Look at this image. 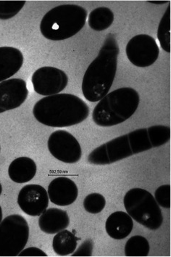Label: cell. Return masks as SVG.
<instances>
[{
  "label": "cell",
  "instance_id": "cell-1",
  "mask_svg": "<svg viewBox=\"0 0 171 257\" xmlns=\"http://www.w3.org/2000/svg\"><path fill=\"white\" fill-rule=\"evenodd\" d=\"M170 140V126L159 124L137 128L96 148L88 156L87 162L92 165H109L161 147Z\"/></svg>",
  "mask_w": 171,
  "mask_h": 257
},
{
  "label": "cell",
  "instance_id": "cell-2",
  "mask_svg": "<svg viewBox=\"0 0 171 257\" xmlns=\"http://www.w3.org/2000/svg\"><path fill=\"white\" fill-rule=\"evenodd\" d=\"M119 54L116 34H107L98 55L83 77L81 90L88 101L98 102L108 94L116 75Z\"/></svg>",
  "mask_w": 171,
  "mask_h": 257
},
{
  "label": "cell",
  "instance_id": "cell-3",
  "mask_svg": "<svg viewBox=\"0 0 171 257\" xmlns=\"http://www.w3.org/2000/svg\"><path fill=\"white\" fill-rule=\"evenodd\" d=\"M90 113L89 105L72 94L47 96L36 102L33 114L42 124L50 127L74 126L85 121Z\"/></svg>",
  "mask_w": 171,
  "mask_h": 257
},
{
  "label": "cell",
  "instance_id": "cell-4",
  "mask_svg": "<svg viewBox=\"0 0 171 257\" xmlns=\"http://www.w3.org/2000/svg\"><path fill=\"white\" fill-rule=\"evenodd\" d=\"M140 95L131 87H122L107 94L93 110L92 120L97 126L110 127L123 123L134 114Z\"/></svg>",
  "mask_w": 171,
  "mask_h": 257
},
{
  "label": "cell",
  "instance_id": "cell-5",
  "mask_svg": "<svg viewBox=\"0 0 171 257\" xmlns=\"http://www.w3.org/2000/svg\"><path fill=\"white\" fill-rule=\"evenodd\" d=\"M87 11L79 5L66 4L49 11L42 18L40 32L51 41L68 40L79 33L85 26Z\"/></svg>",
  "mask_w": 171,
  "mask_h": 257
},
{
  "label": "cell",
  "instance_id": "cell-6",
  "mask_svg": "<svg viewBox=\"0 0 171 257\" xmlns=\"http://www.w3.org/2000/svg\"><path fill=\"white\" fill-rule=\"evenodd\" d=\"M123 204L127 214L150 230H157L163 223L162 210L154 197L142 188H132L125 193Z\"/></svg>",
  "mask_w": 171,
  "mask_h": 257
},
{
  "label": "cell",
  "instance_id": "cell-7",
  "mask_svg": "<svg viewBox=\"0 0 171 257\" xmlns=\"http://www.w3.org/2000/svg\"><path fill=\"white\" fill-rule=\"evenodd\" d=\"M29 225L20 214H12L0 223V256L15 257L25 248L29 238Z\"/></svg>",
  "mask_w": 171,
  "mask_h": 257
},
{
  "label": "cell",
  "instance_id": "cell-8",
  "mask_svg": "<svg viewBox=\"0 0 171 257\" xmlns=\"http://www.w3.org/2000/svg\"><path fill=\"white\" fill-rule=\"evenodd\" d=\"M128 61L139 68L154 64L159 55V49L154 38L148 34H138L128 41L125 48Z\"/></svg>",
  "mask_w": 171,
  "mask_h": 257
},
{
  "label": "cell",
  "instance_id": "cell-9",
  "mask_svg": "<svg viewBox=\"0 0 171 257\" xmlns=\"http://www.w3.org/2000/svg\"><path fill=\"white\" fill-rule=\"evenodd\" d=\"M47 147L54 158L65 164H76L82 157L81 145L66 130H57L49 137Z\"/></svg>",
  "mask_w": 171,
  "mask_h": 257
},
{
  "label": "cell",
  "instance_id": "cell-10",
  "mask_svg": "<svg viewBox=\"0 0 171 257\" xmlns=\"http://www.w3.org/2000/svg\"><path fill=\"white\" fill-rule=\"evenodd\" d=\"M68 75L60 68L44 66L34 71L32 77L34 91L40 95L60 94L68 85Z\"/></svg>",
  "mask_w": 171,
  "mask_h": 257
},
{
  "label": "cell",
  "instance_id": "cell-11",
  "mask_svg": "<svg viewBox=\"0 0 171 257\" xmlns=\"http://www.w3.org/2000/svg\"><path fill=\"white\" fill-rule=\"evenodd\" d=\"M46 189L40 185H27L19 192L18 204L26 214L32 217L40 216L49 206Z\"/></svg>",
  "mask_w": 171,
  "mask_h": 257
},
{
  "label": "cell",
  "instance_id": "cell-12",
  "mask_svg": "<svg viewBox=\"0 0 171 257\" xmlns=\"http://www.w3.org/2000/svg\"><path fill=\"white\" fill-rule=\"evenodd\" d=\"M29 96L27 83L22 79H10L0 83V113L19 108Z\"/></svg>",
  "mask_w": 171,
  "mask_h": 257
},
{
  "label": "cell",
  "instance_id": "cell-13",
  "mask_svg": "<svg viewBox=\"0 0 171 257\" xmlns=\"http://www.w3.org/2000/svg\"><path fill=\"white\" fill-rule=\"evenodd\" d=\"M49 199L57 206H67L73 204L79 196L77 185L71 179L58 177L52 180L48 186Z\"/></svg>",
  "mask_w": 171,
  "mask_h": 257
},
{
  "label": "cell",
  "instance_id": "cell-14",
  "mask_svg": "<svg viewBox=\"0 0 171 257\" xmlns=\"http://www.w3.org/2000/svg\"><path fill=\"white\" fill-rule=\"evenodd\" d=\"M24 63L22 52L14 47H0V83L17 74Z\"/></svg>",
  "mask_w": 171,
  "mask_h": 257
},
{
  "label": "cell",
  "instance_id": "cell-15",
  "mask_svg": "<svg viewBox=\"0 0 171 257\" xmlns=\"http://www.w3.org/2000/svg\"><path fill=\"white\" fill-rule=\"evenodd\" d=\"M69 224L70 217L68 213L58 208H50L45 210L39 218L40 230L50 235L66 230Z\"/></svg>",
  "mask_w": 171,
  "mask_h": 257
},
{
  "label": "cell",
  "instance_id": "cell-16",
  "mask_svg": "<svg viewBox=\"0 0 171 257\" xmlns=\"http://www.w3.org/2000/svg\"><path fill=\"white\" fill-rule=\"evenodd\" d=\"M133 228V219L124 211H115L106 220V232L115 240L125 239L131 234Z\"/></svg>",
  "mask_w": 171,
  "mask_h": 257
},
{
  "label": "cell",
  "instance_id": "cell-17",
  "mask_svg": "<svg viewBox=\"0 0 171 257\" xmlns=\"http://www.w3.org/2000/svg\"><path fill=\"white\" fill-rule=\"evenodd\" d=\"M37 164L29 157L14 159L8 168V175L13 182L22 184L31 181L37 175Z\"/></svg>",
  "mask_w": 171,
  "mask_h": 257
},
{
  "label": "cell",
  "instance_id": "cell-18",
  "mask_svg": "<svg viewBox=\"0 0 171 257\" xmlns=\"http://www.w3.org/2000/svg\"><path fill=\"white\" fill-rule=\"evenodd\" d=\"M78 238L68 230H63L56 233L53 240L54 252L58 256L71 255L77 248Z\"/></svg>",
  "mask_w": 171,
  "mask_h": 257
},
{
  "label": "cell",
  "instance_id": "cell-19",
  "mask_svg": "<svg viewBox=\"0 0 171 257\" xmlns=\"http://www.w3.org/2000/svg\"><path fill=\"white\" fill-rule=\"evenodd\" d=\"M114 19L115 16L112 10L107 7H99L89 14L88 24L95 32H103L111 27Z\"/></svg>",
  "mask_w": 171,
  "mask_h": 257
},
{
  "label": "cell",
  "instance_id": "cell-20",
  "mask_svg": "<svg viewBox=\"0 0 171 257\" xmlns=\"http://www.w3.org/2000/svg\"><path fill=\"white\" fill-rule=\"evenodd\" d=\"M150 250L149 242L146 237L134 235L128 239L125 245V256H147Z\"/></svg>",
  "mask_w": 171,
  "mask_h": 257
},
{
  "label": "cell",
  "instance_id": "cell-21",
  "mask_svg": "<svg viewBox=\"0 0 171 257\" xmlns=\"http://www.w3.org/2000/svg\"><path fill=\"white\" fill-rule=\"evenodd\" d=\"M157 39L161 48L166 53H170V5L159 21L157 28Z\"/></svg>",
  "mask_w": 171,
  "mask_h": 257
},
{
  "label": "cell",
  "instance_id": "cell-22",
  "mask_svg": "<svg viewBox=\"0 0 171 257\" xmlns=\"http://www.w3.org/2000/svg\"><path fill=\"white\" fill-rule=\"evenodd\" d=\"M106 200L105 197L99 193H92L84 198L83 206L88 213L97 214L105 209Z\"/></svg>",
  "mask_w": 171,
  "mask_h": 257
},
{
  "label": "cell",
  "instance_id": "cell-23",
  "mask_svg": "<svg viewBox=\"0 0 171 257\" xmlns=\"http://www.w3.org/2000/svg\"><path fill=\"white\" fill-rule=\"evenodd\" d=\"M26 1H0V20L13 19L24 8Z\"/></svg>",
  "mask_w": 171,
  "mask_h": 257
},
{
  "label": "cell",
  "instance_id": "cell-24",
  "mask_svg": "<svg viewBox=\"0 0 171 257\" xmlns=\"http://www.w3.org/2000/svg\"><path fill=\"white\" fill-rule=\"evenodd\" d=\"M154 198L159 206L164 209H170V185H163L157 188Z\"/></svg>",
  "mask_w": 171,
  "mask_h": 257
},
{
  "label": "cell",
  "instance_id": "cell-25",
  "mask_svg": "<svg viewBox=\"0 0 171 257\" xmlns=\"http://www.w3.org/2000/svg\"><path fill=\"white\" fill-rule=\"evenodd\" d=\"M94 249V242L92 239H86L71 254V256H92Z\"/></svg>",
  "mask_w": 171,
  "mask_h": 257
},
{
  "label": "cell",
  "instance_id": "cell-26",
  "mask_svg": "<svg viewBox=\"0 0 171 257\" xmlns=\"http://www.w3.org/2000/svg\"><path fill=\"white\" fill-rule=\"evenodd\" d=\"M18 256H48L44 250L37 247H29L24 249Z\"/></svg>",
  "mask_w": 171,
  "mask_h": 257
},
{
  "label": "cell",
  "instance_id": "cell-27",
  "mask_svg": "<svg viewBox=\"0 0 171 257\" xmlns=\"http://www.w3.org/2000/svg\"><path fill=\"white\" fill-rule=\"evenodd\" d=\"M147 3L154 5H164L170 3V1H147Z\"/></svg>",
  "mask_w": 171,
  "mask_h": 257
},
{
  "label": "cell",
  "instance_id": "cell-28",
  "mask_svg": "<svg viewBox=\"0 0 171 257\" xmlns=\"http://www.w3.org/2000/svg\"><path fill=\"white\" fill-rule=\"evenodd\" d=\"M3 209H2L1 206H0V223H1L2 221H3Z\"/></svg>",
  "mask_w": 171,
  "mask_h": 257
},
{
  "label": "cell",
  "instance_id": "cell-29",
  "mask_svg": "<svg viewBox=\"0 0 171 257\" xmlns=\"http://www.w3.org/2000/svg\"><path fill=\"white\" fill-rule=\"evenodd\" d=\"M2 193H3V186H2L1 183H0V196H1Z\"/></svg>",
  "mask_w": 171,
  "mask_h": 257
},
{
  "label": "cell",
  "instance_id": "cell-30",
  "mask_svg": "<svg viewBox=\"0 0 171 257\" xmlns=\"http://www.w3.org/2000/svg\"><path fill=\"white\" fill-rule=\"evenodd\" d=\"M0 152H1V146H0Z\"/></svg>",
  "mask_w": 171,
  "mask_h": 257
}]
</instances>
